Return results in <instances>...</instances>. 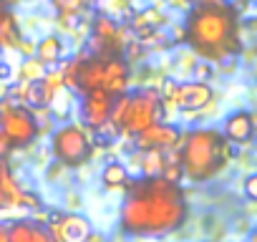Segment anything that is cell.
Returning <instances> with one entry per match:
<instances>
[{
	"label": "cell",
	"mask_w": 257,
	"mask_h": 242,
	"mask_svg": "<svg viewBox=\"0 0 257 242\" xmlns=\"http://www.w3.org/2000/svg\"><path fill=\"white\" fill-rule=\"evenodd\" d=\"M187 204L179 184L164 177H144L121 207V227L132 234H164L179 227Z\"/></svg>",
	"instance_id": "cell-1"
},
{
	"label": "cell",
	"mask_w": 257,
	"mask_h": 242,
	"mask_svg": "<svg viewBox=\"0 0 257 242\" xmlns=\"http://www.w3.org/2000/svg\"><path fill=\"white\" fill-rule=\"evenodd\" d=\"M187 41L194 53L222 61L237 51V21L227 3H199L187 21Z\"/></svg>",
	"instance_id": "cell-2"
},
{
	"label": "cell",
	"mask_w": 257,
	"mask_h": 242,
	"mask_svg": "<svg viewBox=\"0 0 257 242\" xmlns=\"http://www.w3.org/2000/svg\"><path fill=\"white\" fill-rule=\"evenodd\" d=\"M179 142H182V154H179L182 169L194 182L214 177L229 157L227 152L229 142H224V137L217 129H194L184 134Z\"/></svg>",
	"instance_id": "cell-3"
},
{
	"label": "cell",
	"mask_w": 257,
	"mask_h": 242,
	"mask_svg": "<svg viewBox=\"0 0 257 242\" xmlns=\"http://www.w3.org/2000/svg\"><path fill=\"white\" fill-rule=\"evenodd\" d=\"M157 121H164V101L162 93L154 88H144L137 93H128L126 96V106L118 121V129L126 134H142L144 129H149Z\"/></svg>",
	"instance_id": "cell-4"
},
{
	"label": "cell",
	"mask_w": 257,
	"mask_h": 242,
	"mask_svg": "<svg viewBox=\"0 0 257 242\" xmlns=\"http://www.w3.org/2000/svg\"><path fill=\"white\" fill-rule=\"evenodd\" d=\"M0 132L8 137L13 147H28L38 137V121L36 111L13 103L11 98H3L0 103Z\"/></svg>",
	"instance_id": "cell-5"
},
{
	"label": "cell",
	"mask_w": 257,
	"mask_h": 242,
	"mask_svg": "<svg viewBox=\"0 0 257 242\" xmlns=\"http://www.w3.org/2000/svg\"><path fill=\"white\" fill-rule=\"evenodd\" d=\"M51 149H53L56 159L66 167H81L91 157V142L83 134V129L76 124H66V127L56 129L51 137Z\"/></svg>",
	"instance_id": "cell-6"
},
{
	"label": "cell",
	"mask_w": 257,
	"mask_h": 242,
	"mask_svg": "<svg viewBox=\"0 0 257 242\" xmlns=\"http://www.w3.org/2000/svg\"><path fill=\"white\" fill-rule=\"evenodd\" d=\"M212 96H214V91H212L209 83L187 81V83H177L172 98H164V101H172L177 108H184V111H199L212 101Z\"/></svg>",
	"instance_id": "cell-7"
},
{
	"label": "cell",
	"mask_w": 257,
	"mask_h": 242,
	"mask_svg": "<svg viewBox=\"0 0 257 242\" xmlns=\"http://www.w3.org/2000/svg\"><path fill=\"white\" fill-rule=\"evenodd\" d=\"M179 139H182L179 127L167 124V121H157V124H152L149 129H144L142 134H137V147L142 152H147V149L169 152V149H174L179 144Z\"/></svg>",
	"instance_id": "cell-8"
},
{
	"label": "cell",
	"mask_w": 257,
	"mask_h": 242,
	"mask_svg": "<svg viewBox=\"0 0 257 242\" xmlns=\"http://www.w3.org/2000/svg\"><path fill=\"white\" fill-rule=\"evenodd\" d=\"M111 103H113V96L106 93L103 88L86 91V98L81 101L83 121L88 127H93V129H103L106 121H108V113H111Z\"/></svg>",
	"instance_id": "cell-9"
},
{
	"label": "cell",
	"mask_w": 257,
	"mask_h": 242,
	"mask_svg": "<svg viewBox=\"0 0 257 242\" xmlns=\"http://www.w3.org/2000/svg\"><path fill=\"white\" fill-rule=\"evenodd\" d=\"M252 134H254V116L249 111H232L227 118H224V127H222V137L229 142V144H249L252 142Z\"/></svg>",
	"instance_id": "cell-10"
},
{
	"label": "cell",
	"mask_w": 257,
	"mask_h": 242,
	"mask_svg": "<svg viewBox=\"0 0 257 242\" xmlns=\"http://www.w3.org/2000/svg\"><path fill=\"white\" fill-rule=\"evenodd\" d=\"M56 234L61 242H83L91 234V222L83 214H61Z\"/></svg>",
	"instance_id": "cell-11"
},
{
	"label": "cell",
	"mask_w": 257,
	"mask_h": 242,
	"mask_svg": "<svg viewBox=\"0 0 257 242\" xmlns=\"http://www.w3.org/2000/svg\"><path fill=\"white\" fill-rule=\"evenodd\" d=\"M126 63L123 61H108V63H103V73H101V88L106 91V93H123L126 91Z\"/></svg>",
	"instance_id": "cell-12"
},
{
	"label": "cell",
	"mask_w": 257,
	"mask_h": 242,
	"mask_svg": "<svg viewBox=\"0 0 257 242\" xmlns=\"http://www.w3.org/2000/svg\"><path fill=\"white\" fill-rule=\"evenodd\" d=\"M36 58L46 66H53L63 58V41L58 36H46L38 46H36Z\"/></svg>",
	"instance_id": "cell-13"
},
{
	"label": "cell",
	"mask_w": 257,
	"mask_h": 242,
	"mask_svg": "<svg viewBox=\"0 0 257 242\" xmlns=\"http://www.w3.org/2000/svg\"><path fill=\"white\" fill-rule=\"evenodd\" d=\"M101 73H103V63L101 61H88L78 68V88L83 91H93L101 88Z\"/></svg>",
	"instance_id": "cell-14"
},
{
	"label": "cell",
	"mask_w": 257,
	"mask_h": 242,
	"mask_svg": "<svg viewBox=\"0 0 257 242\" xmlns=\"http://www.w3.org/2000/svg\"><path fill=\"white\" fill-rule=\"evenodd\" d=\"M23 101L28 103L31 111H36V108H46V106L51 103L41 81H26V86H23Z\"/></svg>",
	"instance_id": "cell-15"
},
{
	"label": "cell",
	"mask_w": 257,
	"mask_h": 242,
	"mask_svg": "<svg viewBox=\"0 0 257 242\" xmlns=\"http://www.w3.org/2000/svg\"><path fill=\"white\" fill-rule=\"evenodd\" d=\"M101 182L108 187V189H118L128 182V169L121 164V162H108L101 172Z\"/></svg>",
	"instance_id": "cell-16"
},
{
	"label": "cell",
	"mask_w": 257,
	"mask_h": 242,
	"mask_svg": "<svg viewBox=\"0 0 257 242\" xmlns=\"http://www.w3.org/2000/svg\"><path fill=\"white\" fill-rule=\"evenodd\" d=\"M139 164H142V174H144V177H162L164 152H162V149H147Z\"/></svg>",
	"instance_id": "cell-17"
},
{
	"label": "cell",
	"mask_w": 257,
	"mask_h": 242,
	"mask_svg": "<svg viewBox=\"0 0 257 242\" xmlns=\"http://www.w3.org/2000/svg\"><path fill=\"white\" fill-rule=\"evenodd\" d=\"M21 43L18 38V28H16V21L11 16H3V21H0V46L6 48H16Z\"/></svg>",
	"instance_id": "cell-18"
},
{
	"label": "cell",
	"mask_w": 257,
	"mask_h": 242,
	"mask_svg": "<svg viewBox=\"0 0 257 242\" xmlns=\"http://www.w3.org/2000/svg\"><path fill=\"white\" fill-rule=\"evenodd\" d=\"M46 73H48V66L41 63L36 56H33V58H26L23 66H21V78H23V81H41Z\"/></svg>",
	"instance_id": "cell-19"
},
{
	"label": "cell",
	"mask_w": 257,
	"mask_h": 242,
	"mask_svg": "<svg viewBox=\"0 0 257 242\" xmlns=\"http://www.w3.org/2000/svg\"><path fill=\"white\" fill-rule=\"evenodd\" d=\"M162 21H164V16H162L157 8H147V11H142L139 16H134V28H137V31H152V28H157Z\"/></svg>",
	"instance_id": "cell-20"
},
{
	"label": "cell",
	"mask_w": 257,
	"mask_h": 242,
	"mask_svg": "<svg viewBox=\"0 0 257 242\" xmlns=\"http://www.w3.org/2000/svg\"><path fill=\"white\" fill-rule=\"evenodd\" d=\"M31 234H33V222L28 219H21L8 227V242H31Z\"/></svg>",
	"instance_id": "cell-21"
},
{
	"label": "cell",
	"mask_w": 257,
	"mask_h": 242,
	"mask_svg": "<svg viewBox=\"0 0 257 242\" xmlns=\"http://www.w3.org/2000/svg\"><path fill=\"white\" fill-rule=\"evenodd\" d=\"M93 33H96V41H111V38L116 36V23H113L111 18L101 16V18H96V23H93Z\"/></svg>",
	"instance_id": "cell-22"
},
{
	"label": "cell",
	"mask_w": 257,
	"mask_h": 242,
	"mask_svg": "<svg viewBox=\"0 0 257 242\" xmlns=\"http://www.w3.org/2000/svg\"><path fill=\"white\" fill-rule=\"evenodd\" d=\"M244 194L247 199H257V174H249L244 179Z\"/></svg>",
	"instance_id": "cell-23"
},
{
	"label": "cell",
	"mask_w": 257,
	"mask_h": 242,
	"mask_svg": "<svg viewBox=\"0 0 257 242\" xmlns=\"http://www.w3.org/2000/svg\"><path fill=\"white\" fill-rule=\"evenodd\" d=\"M18 204H21V207H38V204H41V199H38V194L21 192V194H18Z\"/></svg>",
	"instance_id": "cell-24"
},
{
	"label": "cell",
	"mask_w": 257,
	"mask_h": 242,
	"mask_svg": "<svg viewBox=\"0 0 257 242\" xmlns=\"http://www.w3.org/2000/svg\"><path fill=\"white\" fill-rule=\"evenodd\" d=\"M31 242H53V237L41 227V224H33V234H31Z\"/></svg>",
	"instance_id": "cell-25"
},
{
	"label": "cell",
	"mask_w": 257,
	"mask_h": 242,
	"mask_svg": "<svg viewBox=\"0 0 257 242\" xmlns=\"http://www.w3.org/2000/svg\"><path fill=\"white\" fill-rule=\"evenodd\" d=\"M11 149H13V144L8 142V137L0 132V159H6L8 154H11Z\"/></svg>",
	"instance_id": "cell-26"
},
{
	"label": "cell",
	"mask_w": 257,
	"mask_h": 242,
	"mask_svg": "<svg viewBox=\"0 0 257 242\" xmlns=\"http://www.w3.org/2000/svg\"><path fill=\"white\" fill-rule=\"evenodd\" d=\"M11 73H13V68H11L6 61H0V81H8V78H11Z\"/></svg>",
	"instance_id": "cell-27"
},
{
	"label": "cell",
	"mask_w": 257,
	"mask_h": 242,
	"mask_svg": "<svg viewBox=\"0 0 257 242\" xmlns=\"http://www.w3.org/2000/svg\"><path fill=\"white\" fill-rule=\"evenodd\" d=\"M0 242H8V224L0 222Z\"/></svg>",
	"instance_id": "cell-28"
},
{
	"label": "cell",
	"mask_w": 257,
	"mask_h": 242,
	"mask_svg": "<svg viewBox=\"0 0 257 242\" xmlns=\"http://www.w3.org/2000/svg\"><path fill=\"white\" fill-rule=\"evenodd\" d=\"M83 242H103V237H101V234H88Z\"/></svg>",
	"instance_id": "cell-29"
},
{
	"label": "cell",
	"mask_w": 257,
	"mask_h": 242,
	"mask_svg": "<svg viewBox=\"0 0 257 242\" xmlns=\"http://www.w3.org/2000/svg\"><path fill=\"white\" fill-rule=\"evenodd\" d=\"M53 3H56V8H58V6H61V3H63V0H53Z\"/></svg>",
	"instance_id": "cell-30"
}]
</instances>
